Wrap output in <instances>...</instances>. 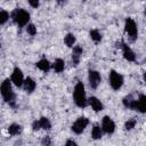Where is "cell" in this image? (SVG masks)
Masks as SVG:
<instances>
[{
  "label": "cell",
  "instance_id": "cell-13",
  "mask_svg": "<svg viewBox=\"0 0 146 146\" xmlns=\"http://www.w3.org/2000/svg\"><path fill=\"white\" fill-rule=\"evenodd\" d=\"M89 104L91 105V107H92V110H94L95 112H99V111L103 110V104H102L100 100H99L98 98H96V97H91V98L89 99Z\"/></svg>",
  "mask_w": 146,
  "mask_h": 146
},
{
  "label": "cell",
  "instance_id": "cell-18",
  "mask_svg": "<svg viewBox=\"0 0 146 146\" xmlns=\"http://www.w3.org/2000/svg\"><path fill=\"white\" fill-rule=\"evenodd\" d=\"M135 100H136V99L132 97V95H128V96H125V97L123 98V105H124L125 107H128V108H132V105H133Z\"/></svg>",
  "mask_w": 146,
  "mask_h": 146
},
{
  "label": "cell",
  "instance_id": "cell-27",
  "mask_svg": "<svg viewBox=\"0 0 146 146\" xmlns=\"http://www.w3.org/2000/svg\"><path fill=\"white\" fill-rule=\"evenodd\" d=\"M41 128V125H40V121H34L33 123H32V129L35 131V130H39Z\"/></svg>",
  "mask_w": 146,
  "mask_h": 146
},
{
  "label": "cell",
  "instance_id": "cell-7",
  "mask_svg": "<svg viewBox=\"0 0 146 146\" xmlns=\"http://www.w3.org/2000/svg\"><path fill=\"white\" fill-rule=\"evenodd\" d=\"M131 110L138 111L140 113H146V95H140L139 98L135 100Z\"/></svg>",
  "mask_w": 146,
  "mask_h": 146
},
{
  "label": "cell",
  "instance_id": "cell-12",
  "mask_svg": "<svg viewBox=\"0 0 146 146\" xmlns=\"http://www.w3.org/2000/svg\"><path fill=\"white\" fill-rule=\"evenodd\" d=\"M122 49H123V57L129 60V62H133L136 59V56H135V52L124 43H122Z\"/></svg>",
  "mask_w": 146,
  "mask_h": 146
},
{
  "label": "cell",
  "instance_id": "cell-31",
  "mask_svg": "<svg viewBox=\"0 0 146 146\" xmlns=\"http://www.w3.org/2000/svg\"><path fill=\"white\" fill-rule=\"evenodd\" d=\"M145 14H146V10H145Z\"/></svg>",
  "mask_w": 146,
  "mask_h": 146
},
{
  "label": "cell",
  "instance_id": "cell-14",
  "mask_svg": "<svg viewBox=\"0 0 146 146\" xmlns=\"http://www.w3.org/2000/svg\"><path fill=\"white\" fill-rule=\"evenodd\" d=\"M23 86H24V89H25L26 92H32L35 89V82L31 78H26Z\"/></svg>",
  "mask_w": 146,
  "mask_h": 146
},
{
  "label": "cell",
  "instance_id": "cell-15",
  "mask_svg": "<svg viewBox=\"0 0 146 146\" xmlns=\"http://www.w3.org/2000/svg\"><path fill=\"white\" fill-rule=\"evenodd\" d=\"M35 65H36L38 68H40V70L43 71V72H48L49 68H50V64H49V62H48L46 58H42V59L39 60Z\"/></svg>",
  "mask_w": 146,
  "mask_h": 146
},
{
  "label": "cell",
  "instance_id": "cell-17",
  "mask_svg": "<svg viewBox=\"0 0 146 146\" xmlns=\"http://www.w3.org/2000/svg\"><path fill=\"white\" fill-rule=\"evenodd\" d=\"M21 131H22V127H21L19 124H16V123L10 124L9 128H8V132H9V135H11V136H16V135L21 133Z\"/></svg>",
  "mask_w": 146,
  "mask_h": 146
},
{
  "label": "cell",
  "instance_id": "cell-21",
  "mask_svg": "<svg viewBox=\"0 0 146 146\" xmlns=\"http://www.w3.org/2000/svg\"><path fill=\"white\" fill-rule=\"evenodd\" d=\"M39 121H40V125H41L42 129L49 130V129L51 128V123H50V121H49L47 117H41Z\"/></svg>",
  "mask_w": 146,
  "mask_h": 146
},
{
  "label": "cell",
  "instance_id": "cell-26",
  "mask_svg": "<svg viewBox=\"0 0 146 146\" xmlns=\"http://www.w3.org/2000/svg\"><path fill=\"white\" fill-rule=\"evenodd\" d=\"M41 144H42V146H50V145H51V139H50V137H48V136L43 137L42 140H41Z\"/></svg>",
  "mask_w": 146,
  "mask_h": 146
},
{
  "label": "cell",
  "instance_id": "cell-22",
  "mask_svg": "<svg viewBox=\"0 0 146 146\" xmlns=\"http://www.w3.org/2000/svg\"><path fill=\"white\" fill-rule=\"evenodd\" d=\"M90 36L95 42H99L102 40V34L97 30H91L90 31Z\"/></svg>",
  "mask_w": 146,
  "mask_h": 146
},
{
  "label": "cell",
  "instance_id": "cell-28",
  "mask_svg": "<svg viewBox=\"0 0 146 146\" xmlns=\"http://www.w3.org/2000/svg\"><path fill=\"white\" fill-rule=\"evenodd\" d=\"M29 3H30V6H32L33 8H36V7L39 6V2H38V1H32V0H30Z\"/></svg>",
  "mask_w": 146,
  "mask_h": 146
},
{
  "label": "cell",
  "instance_id": "cell-20",
  "mask_svg": "<svg viewBox=\"0 0 146 146\" xmlns=\"http://www.w3.org/2000/svg\"><path fill=\"white\" fill-rule=\"evenodd\" d=\"M91 137L94 139H99L102 137V129L98 125H95L91 130Z\"/></svg>",
  "mask_w": 146,
  "mask_h": 146
},
{
  "label": "cell",
  "instance_id": "cell-19",
  "mask_svg": "<svg viewBox=\"0 0 146 146\" xmlns=\"http://www.w3.org/2000/svg\"><path fill=\"white\" fill-rule=\"evenodd\" d=\"M64 42L67 47H73V44L75 42V36L72 33H68V34H66V36L64 39Z\"/></svg>",
  "mask_w": 146,
  "mask_h": 146
},
{
  "label": "cell",
  "instance_id": "cell-30",
  "mask_svg": "<svg viewBox=\"0 0 146 146\" xmlns=\"http://www.w3.org/2000/svg\"><path fill=\"white\" fill-rule=\"evenodd\" d=\"M143 79H144V81L146 82V71L144 72V74H143Z\"/></svg>",
  "mask_w": 146,
  "mask_h": 146
},
{
  "label": "cell",
  "instance_id": "cell-23",
  "mask_svg": "<svg viewBox=\"0 0 146 146\" xmlns=\"http://www.w3.org/2000/svg\"><path fill=\"white\" fill-rule=\"evenodd\" d=\"M136 123H137V120H136L135 117H132V119L128 120V121L125 122V124H124L125 130H131V129H133V128H135V125H136Z\"/></svg>",
  "mask_w": 146,
  "mask_h": 146
},
{
  "label": "cell",
  "instance_id": "cell-24",
  "mask_svg": "<svg viewBox=\"0 0 146 146\" xmlns=\"http://www.w3.org/2000/svg\"><path fill=\"white\" fill-rule=\"evenodd\" d=\"M8 18H9V14L6 10H3V9L0 10V24L3 25L8 21Z\"/></svg>",
  "mask_w": 146,
  "mask_h": 146
},
{
  "label": "cell",
  "instance_id": "cell-1",
  "mask_svg": "<svg viewBox=\"0 0 146 146\" xmlns=\"http://www.w3.org/2000/svg\"><path fill=\"white\" fill-rule=\"evenodd\" d=\"M73 97L76 106L79 107H86L87 105V98H86V91H84V86L82 82H78L74 87L73 91Z\"/></svg>",
  "mask_w": 146,
  "mask_h": 146
},
{
  "label": "cell",
  "instance_id": "cell-2",
  "mask_svg": "<svg viewBox=\"0 0 146 146\" xmlns=\"http://www.w3.org/2000/svg\"><path fill=\"white\" fill-rule=\"evenodd\" d=\"M1 95L5 102L9 103L11 106H15V94L11 89V83L9 79H6L1 84Z\"/></svg>",
  "mask_w": 146,
  "mask_h": 146
},
{
  "label": "cell",
  "instance_id": "cell-6",
  "mask_svg": "<svg viewBox=\"0 0 146 146\" xmlns=\"http://www.w3.org/2000/svg\"><path fill=\"white\" fill-rule=\"evenodd\" d=\"M88 123H89V120L87 119V117H79L73 124H72V131L74 132V133H81L83 130H84V128L88 125Z\"/></svg>",
  "mask_w": 146,
  "mask_h": 146
},
{
  "label": "cell",
  "instance_id": "cell-11",
  "mask_svg": "<svg viewBox=\"0 0 146 146\" xmlns=\"http://www.w3.org/2000/svg\"><path fill=\"white\" fill-rule=\"evenodd\" d=\"M82 52H83V50H82V48H81L80 46H74V47H73L72 60H73V65H74V66H76V65L79 64V62H80V57H81Z\"/></svg>",
  "mask_w": 146,
  "mask_h": 146
},
{
  "label": "cell",
  "instance_id": "cell-16",
  "mask_svg": "<svg viewBox=\"0 0 146 146\" xmlns=\"http://www.w3.org/2000/svg\"><path fill=\"white\" fill-rule=\"evenodd\" d=\"M52 67H54L55 72H57V73H60V72H63V71H64V67H65V63H64V60H63V59L58 58V59H56V60H55V63H54Z\"/></svg>",
  "mask_w": 146,
  "mask_h": 146
},
{
  "label": "cell",
  "instance_id": "cell-25",
  "mask_svg": "<svg viewBox=\"0 0 146 146\" xmlns=\"http://www.w3.org/2000/svg\"><path fill=\"white\" fill-rule=\"evenodd\" d=\"M26 32H27L30 35H35V34H36V27H35L33 24H29L27 27H26Z\"/></svg>",
  "mask_w": 146,
  "mask_h": 146
},
{
  "label": "cell",
  "instance_id": "cell-10",
  "mask_svg": "<svg viewBox=\"0 0 146 146\" xmlns=\"http://www.w3.org/2000/svg\"><path fill=\"white\" fill-rule=\"evenodd\" d=\"M102 128L106 133H113L115 130V124L110 116H104L102 120Z\"/></svg>",
  "mask_w": 146,
  "mask_h": 146
},
{
  "label": "cell",
  "instance_id": "cell-8",
  "mask_svg": "<svg viewBox=\"0 0 146 146\" xmlns=\"http://www.w3.org/2000/svg\"><path fill=\"white\" fill-rule=\"evenodd\" d=\"M24 76H23V73L21 71V68L18 67H15L14 71H13V74H11V82L16 86V87H21L22 84H24Z\"/></svg>",
  "mask_w": 146,
  "mask_h": 146
},
{
  "label": "cell",
  "instance_id": "cell-4",
  "mask_svg": "<svg viewBox=\"0 0 146 146\" xmlns=\"http://www.w3.org/2000/svg\"><path fill=\"white\" fill-rule=\"evenodd\" d=\"M110 84H111L112 89L119 90L122 87V84H123V78H122V75H120L115 71H111V73H110Z\"/></svg>",
  "mask_w": 146,
  "mask_h": 146
},
{
  "label": "cell",
  "instance_id": "cell-3",
  "mask_svg": "<svg viewBox=\"0 0 146 146\" xmlns=\"http://www.w3.org/2000/svg\"><path fill=\"white\" fill-rule=\"evenodd\" d=\"M11 17H13V21L18 25V26H24L27 24L29 19H30V14L24 10V9H15L11 14Z\"/></svg>",
  "mask_w": 146,
  "mask_h": 146
},
{
  "label": "cell",
  "instance_id": "cell-5",
  "mask_svg": "<svg viewBox=\"0 0 146 146\" xmlns=\"http://www.w3.org/2000/svg\"><path fill=\"white\" fill-rule=\"evenodd\" d=\"M124 27H125V32L130 35V38H131L132 40H135V39L137 38V34H138L137 25H136L135 21H133L132 18H127V19H125Z\"/></svg>",
  "mask_w": 146,
  "mask_h": 146
},
{
  "label": "cell",
  "instance_id": "cell-29",
  "mask_svg": "<svg viewBox=\"0 0 146 146\" xmlns=\"http://www.w3.org/2000/svg\"><path fill=\"white\" fill-rule=\"evenodd\" d=\"M65 146H78V145H76V143L73 141V140H67L66 144H65Z\"/></svg>",
  "mask_w": 146,
  "mask_h": 146
},
{
  "label": "cell",
  "instance_id": "cell-9",
  "mask_svg": "<svg viewBox=\"0 0 146 146\" xmlns=\"http://www.w3.org/2000/svg\"><path fill=\"white\" fill-rule=\"evenodd\" d=\"M88 80H89V84L92 89H96L100 81H102V78H100V74L97 72V71H89V75H88Z\"/></svg>",
  "mask_w": 146,
  "mask_h": 146
}]
</instances>
